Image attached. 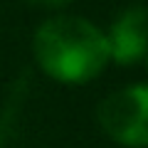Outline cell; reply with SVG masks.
<instances>
[{
	"label": "cell",
	"mask_w": 148,
	"mask_h": 148,
	"mask_svg": "<svg viewBox=\"0 0 148 148\" xmlns=\"http://www.w3.org/2000/svg\"><path fill=\"white\" fill-rule=\"evenodd\" d=\"M99 126L123 148H148V84H131L109 94L96 111Z\"/></svg>",
	"instance_id": "obj_2"
},
{
	"label": "cell",
	"mask_w": 148,
	"mask_h": 148,
	"mask_svg": "<svg viewBox=\"0 0 148 148\" xmlns=\"http://www.w3.org/2000/svg\"><path fill=\"white\" fill-rule=\"evenodd\" d=\"M104 35L109 57L123 67H131L148 54V10L143 5L126 8Z\"/></svg>",
	"instance_id": "obj_3"
},
{
	"label": "cell",
	"mask_w": 148,
	"mask_h": 148,
	"mask_svg": "<svg viewBox=\"0 0 148 148\" xmlns=\"http://www.w3.org/2000/svg\"><path fill=\"white\" fill-rule=\"evenodd\" d=\"M146 57H148V54H146Z\"/></svg>",
	"instance_id": "obj_5"
},
{
	"label": "cell",
	"mask_w": 148,
	"mask_h": 148,
	"mask_svg": "<svg viewBox=\"0 0 148 148\" xmlns=\"http://www.w3.org/2000/svg\"><path fill=\"white\" fill-rule=\"evenodd\" d=\"M32 54L47 77L59 84H86L109 64L106 35L79 15H54L37 27Z\"/></svg>",
	"instance_id": "obj_1"
},
{
	"label": "cell",
	"mask_w": 148,
	"mask_h": 148,
	"mask_svg": "<svg viewBox=\"0 0 148 148\" xmlns=\"http://www.w3.org/2000/svg\"><path fill=\"white\" fill-rule=\"evenodd\" d=\"M27 3H32V5H42V8H64V5H69L72 0H27Z\"/></svg>",
	"instance_id": "obj_4"
}]
</instances>
